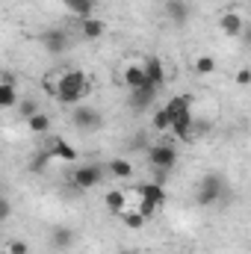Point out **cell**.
<instances>
[{
	"mask_svg": "<svg viewBox=\"0 0 251 254\" xmlns=\"http://www.w3.org/2000/svg\"><path fill=\"white\" fill-rule=\"evenodd\" d=\"M89 92H92V83H89L86 71H80V68L63 71V74L57 77V86H54V98H57L60 104H71V107H77L80 101H86Z\"/></svg>",
	"mask_w": 251,
	"mask_h": 254,
	"instance_id": "obj_1",
	"label": "cell"
},
{
	"mask_svg": "<svg viewBox=\"0 0 251 254\" xmlns=\"http://www.w3.org/2000/svg\"><path fill=\"white\" fill-rule=\"evenodd\" d=\"M195 201L201 207H216V204H231V187L225 184L222 175L210 172L198 181V190H195Z\"/></svg>",
	"mask_w": 251,
	"mask_h": 254,
	"instance_id": "obj_2",
	"label": "cell"
},
{
	"mask_svg": "<svg viewBox=\"0 0 251 254\" xmlns=\"http://www.w3.org/2000/svg\"><path fill=\"white\" fill-rule=\"evenodd\" d=\"M136 198H139V213L145 216V219H151V216H157V210L166 204V187L163 184H157V181H151V184H139L136 187Z\"/></svg>",
	"mask_w": 251,
	"mask_h": 254,
	"instance_id": "obj_3",
	"label": "cell"
},
{
	"mask_svg": "<svg viewBox=\"0 0 251 254\" xmlns=\"http://www.w3.org/2000/svg\"><path fill=\"white\" fill-rule=\"evenodd\" d=\"M68 178H71L74 190L89 192V190H95V187L107 178V172H104V166H98V163H83V166H77Z\"/></svg>",
	"mask_w": 251,
	"mask_h": 254,
	"instance_id": "obj_4",
	"label": "cell"
},
{
	"mask_svg": "<svg viewBox=\"0 0 251 254\" xmlns=\"http://www.w3.org/2000/svg\"><path fill=\"white\" fill-rule=\"evenodd\" d=\"M71 125L77 130H83V133H98L104 127V116L89 104H77L74 113H71Z\"/></svg>",
	"mask_w": 251,
	"mask_h": 254,
	"instance_id": "obj_5",
	"label": "cell"
},
{
	"mask_svg": "<svg viewBox=\"0 0 251 254\" xmlns=\"http://www.w3.org/2000/svg\"><path fill=\"white\" fill-rule=\"evenodd\" d=\"M148 163L154 166V172H172L178 166V148L169 142L154 145V148H148Z\"/></svg>",
	"mask_w": 251,
	"mask_h": 254,
	"instance_id": "obj_6",
	"label": "cell"
},
{
	"mask_svg": "<svg viewBox=\"0 0 251 254\" xmlns=\"http://www.w3.org/2000/svg\"><path fill=\"white\" fill-rule=\"evenodd\" d=\"M39 42H42V48H45L51 57H63L65 51L71 48V39H68V33H65L63 27H48V30L39 36Z\"/></svg>",
	"mask_w": 251,
	"mask_h": 254,
	"instance_id": "obj_7",
	"label": "cell"
},
{
	"mask_svg": "<svg viewBox=\"0 0 251 254\" xmlns=\"http://www.w3.org/2000/svg\"><path fill=\"white\" fill-rule=\"evenodd\" d=\"M157 95H160V89L151 86V83H145V86H139V89L130 92L127 110H130V113H145V110H151V104L157 101Z\"/></svg>",
	"mask_w": 251,
	"mask_h": 254,
	"instance_id": "obj_8",
	"label": "cell"
},
{
	"mask_svg": "<svg viewBox=\"0 0 251 254\" xmlns=\"http://www.w3.org/2000/svg\"><path fill=\"white\" fill-rule=\"evenodd\" d=\"M142 71H145V83H151V86H157V89H163V86H166V80H169L166 63H163L160 57H148L145 65H142Z\"/></svg>",
	"mask_w": 251,
	"mask_h": 254,
	"instance_id": "obj_9",
	"label": "cell"
},
{
	"mask_svg": "<svg viewBox=\"0 0 251 254\" xmlns=\"http://www.w3.org/2000/svg\"><path fill=\"white\" fill-rule=\"evenodd\" d=\"M45 151H48V157H51V160H65V163H74V160L80 157V151H77L68 139H63V136H54V139L48 142V148H45Z\"/></svg>",
	"mask_w": 251,
	"mask_h": 254,
	"instance_id": "obj_10",
	"label": "cell"
},
{
	"mask_svg": "<svg viewBox=\"0 0 251 254\" xmlns=\"http://www.w3.org/2000/svg\"><path fill=\"white\" fill-rule=\"evenodd\" d=\"M219 30H222L225 36L237 39V36H243V30H246V21H243V15H240V12H225V15L219 18Z\"/></svg>",
	"mask_w": 251,
	"mask_h": 254,
	"instance_id": "obj_11",
	"label": "cell"
},
{
	"mask_svg": "<svg viewBox=\"0 0 251 254\" xmlns=\"http://www.w3.org/2000/svg\"><path fill=\"white\" fill-rule=\"evenodd\" d=\"M80 36L83 39H89V42H98V39H104L107 36V24L101 21V18H80Z\"/></svg>",
	"mask_w": 251,
	"mask_h": 254,
	"instance_id": "obj_12",
	"label": "cell"
},
{
	"mask_svg": "<svg viewBox=\"0 0 251 254\" xmlns=\"http://www.w3.org/2000/svg\"><path fill=\"white\" fill-rule=\"evenodd\" d=\"M166 15L175 27H184L189 21V15H192V9H189L187 0H166Z\"/></svg>",
	"mask_w": 251,
	"mask_h": 254,
	"instance_id": "obj_13",
	"label": "cell"
},
{
	"mask_svg": "<svg viewBox=\"0 0 251 254\" xmlns=\"http://www.w3.org/2000/svg\"><path fill=\"white\" fill-rule=\"evenodd\" d=\"M71 246H74V231H71L68 225L51 228V249H54V252H68Z\"/></svg>",
	"mask_w": 251,
	"mask_h": 254,
	"instance_id": "obj_14",
	"label": "cell"
},
{
	"mask_svg": "<svg viewBox=\"0 0 251 254\" xmlns=\"http://www.w3.org/2000/svg\"><path fill=\"white\" fill-rule=\"evenodd\" d=\"M169 130H172L178 139H192V133H195L192 110H189V113H181V116H175V119H172V125H169Z\"/></svg>",
	"mask_w": 251,
	"mask_h": 254,
	"instance_id": "obj_15",
	"label": "cell"
},
{
	"mask_svg": "<svg viewBox=\"0 0 251 254\" xmlns=\"http://www.w3.org/2000/svg\"><path fill=\"white\" fill-rule=\"evenodd\" d=\"M104 172H107L110 178H116V181H127V178H133V163L125 160V157H116V160H110V163L104 166Z\"/></svg>",
	"mask_w": 251,
	"mask_h": 254,
	"instance_id": "obj_16",
	"label": "cell"
},
{
	"mask_svg": "<svg viewBox=\"0 0 251 254\" xmlns=\"http://www.w3.org/2000/svg\"><path fill=\"white\" fill-rule=\"evenodd\" d=\"M104 207L110 210V213H122V210H127V192L125 190H110L107 195H104Z\"/></svg>",
	"mask_w": 251,
	"mask_h": 254,
	"instance_id": "obj_17",
	"label": "cell"
},
{
	"mask_svg": "<svg viewBox=\"0 0 251 254\" xmlns=\"http://www.w3.org/2000/svg\"><path fill=\"white\" fill-rule=\"evenodd\" d=\"M192 101H195L192 95H175V98H169V104H166L163 110L175 119V116H181V113H189V110H192Z\"/></svg>",
	"mask_w": 251,
	"mask_h": 254,
	"instance_id": "obj_18",
	"label": "cell"
},
{
	"mask_svg": "<svg viewBox=\"0 0 251 254\" xmlns=\"http://www.w3.org/2000/svg\"><path fill=\"white\" fill-rule=\"evenodd\" d=\"M122 80H125V86L133 92V89H139V86H145V71H142V65L130 63L125 68V74H122Z\"/></svg>",
	"mask_w": 251,
	"mask_h": 254,
	"instance_id": "obj_19",
	"label": "cell"
},
{
	"mask_svg": "<svg viewBox=\"0 0 251 254\" xmlns=\"http://www.w3.org/2000/svg\"><path fill=\"white\" fill-rule=\"evenodd\" d=\"M15 104H18V86L3 83V77H0V110H12Z\"/></svg>",
	"mask_w": 251,
	"mask_h": 254,
	"instance_id": "obj_20",
	"label": "cell"
},
{
	"mask_svg": "<svg viewBox=\"0 0 251 254\" xmlns=\"http://www.w3.org/2000/svg\"><path fill=\"white\" fill-rule=\"evenodd\" d=\"M51 125H54V122H51V116H48V113H42V110H39L36 116H30V119H27L30 133H39V136H42V133H48V130H51Z\"/></svg>",
	"mask_w": 251,
	"mask_h": 254,
	"instance_id": "obj_21",
	"label": "cell"
},
{
	"mask_svg": "<svg viewBox=\"0 0 251 254\" xmlns=\"http://www.w3.org/2000/svg\"><path fill=\"white\" fill-rule=\"evenodd\" d=\"M119 216H122L125 228H130V231H142V228H145V222H148V219H145L139 210H122Z\"/></svg>",
	"mask_w": 251,
	"mask_h": 254,
	"instance_id": "obj_22",
	"label": "cell"
},
{
	"mask_svg": "<svg viewBox=\"0 0 251 254\" xmlns=\"http://www.w3.org/2000/svg\"><path fill=\"white\" fill-rule=\"evenodd\" d=\"M151 125H154V130H160V133H166L169 130V125H172V116L160 107V110H154V116H151Z\"/></svg>",
	"mask_w": 251,
	"mask_h": 254,
	"instance_id": "obj_23",
	"label": "cell"
},
{
	"mask_svg": "<svg viewBox=\"0 0 251 254\" xmlns=\"http://www.w3.org/2000/svg\"><path fill=\"white\" fill-rule=\"evenodd\" d=\"M77 18H92L95 15V0H77L74 6H68Z\"/></svg>",
	"mask_w": 251,
	"mask_h": 254,
	"instance_id": "obj_24",
	"label": "cell"
},
{
	"mask_svg": "<svg viewBox=\"0 0 251 254\" xmlns=\"http://www.w3.org/2000/svg\"><path fill=\"white\" fill-rule=\"evenodd\" d=\"M195 71H198V74H213V71H216V60L207 57V54L198 57V60H195Z\"/></svg>",
	"mask_w": 251,
	"mask_h": 254,
	"instance_id": "obj_25",
	"label": "cell"
},
{
	"mask_svg": "<svg viewBox=\"0 0 251 254\" xmlns=\"http://www.w3.org/2000/svg\"><path fill=\"white\" fill-rule=\"evenodd\" d=\"M15 110H18L24 119H30V116H36V113H39V104L27 98V101H18V104H15Z\"/></svg>",
	"mask_w": 251,
	"mask_h": 254,
	"instance_id": "obj_26",
	"label": "cell"
},
{
	"mask_svg": "<svg viewBox=\"0 0 251 254\" xmlns=\"http://www.w3.org/2000/svg\"><path fill=\"white\" fill-rule=\"evenodd\" d=\"M48 163H51V157H48V151H42V154H36V157L30 160V172H42Z\"/></svg>",
	"mask_w": 251,
	"mask_h": 254,
	"instance_id": "obj_27",
	"label": "cell"
},
{
	"mask_svg": "<svg viewBox=\"0 0 251 254\" xmlns=\"http://www.w3.org/2000/svg\"><path fill=\"white\" fill-rule=\"evenodd\" d=\"M9 216H12V201L6 195H0V228L9 222Z\"/></svg>",
	"mask_w": 251,
	"mask_h": 254,
	"instance_id": "obj_28",
	"label": "cell"
},
{
	"mask_svg": "<svg viewBox=\"0 0 251 254\" xmlns=\"http://www.w3.org/2000/svg\"><path fill=\"white\" fill-rule=\"evenodd\" d=\"M6 254H30V246H27L24 240H12V243L6 246Z\"/></svg>",
	"mask_w": 251,
	"mask_h": 254,
	"instance_id": "obj_29",
	"label": "cell"
},
{
	"mask_svg": "<svg viewBox=\"0 0 251 254\" xmlns=\"http://www.w3.org/2000/svg\"><path fill=\"white\" fill-rule=\"evenodd\" d=\"M237 83H240V86H249L251 83V71L249 68H240V71H237Z\"/></svg>",
	"mask_w": 251,
	"mask_h": 254,
	"instance_id": "obj_30",
	"label": "cell"
},
{
	"mask_svg": "<svg viewBox=\"0 0 251 254\" xmlns=\"http://www.w3.org/2000/svg\"><path fill=\"white\" fill-rule=\"evenodd\" d=\"M60 3H65V6H74V3H77V0H60Z\"/></svg>",
	"mask_w": 251,
	"mask_h": 254,
	"instance_id": "obj_31",
	"label": "cell"
},
{
	"mask_svg": "<svg viewBox=\"0 0 251 254\" xmlns=\"http://www.w3.org/2000/svg\"><path fill=\"white\" fill-rule=\"evenodd\" d=\"M122 254H136V252H133V249H127V252H122Z\"/></svg>",
	"mask_w": 251,
	"mask_h": 254,
	"instance_id": "obj_32",
	"label": "cell"
},
{
	"mask_svg": "<svg viewBox=\"0 0 251 254\" xmlns=\"http://www.w3.org/2000/svg\"><path fill=\"white\" fill-rule=\"evenodd\" d=\"M0 77H3V74H0Z\"/></svg>",
	"mask_w": 251,
	"mask_h": 254,
	"instance_id": "obj_33",
	"label": "cell"
}]
</instances>
